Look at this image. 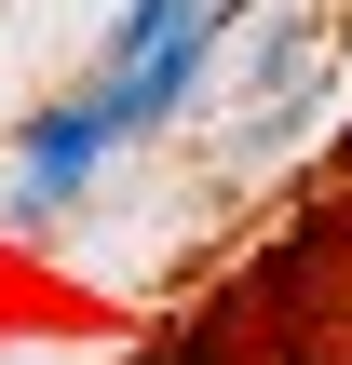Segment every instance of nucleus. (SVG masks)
Masks as SVG:
<instances>
[{
  "mask_svg": "<svg viewBox=\"0 0 352 365\" xmlns=\"http://www.w3.org/2000/svg\"><path fill=\"white\" fill-rule=\"evenodd\" d=\"M176 365H352V203H326L312 230H285L190 325Z\"/></svg>",
  "mask_w": 352,
  "mask_h": 365,
  "instance_id": "obj_1",
  "label": "nucleus"
},
{
  "mask_svg": "<svg viewBox=\"0 0 352 365\" xmlns=\"http://www.w3.org/2000/svg\"><path fill=\"white\" fill-rule=\"evenodd\" d=\"M95 163H109V122H95V108L68 95V108H41V122H27V163H14V203H27V217H41V203H68V190H81Z\"/></svg>",
  "mask_w": 352,
  "mask_h": 365,
  "instance_id": "obj_2",
  "label": "nucleus"
}]
</instances>
